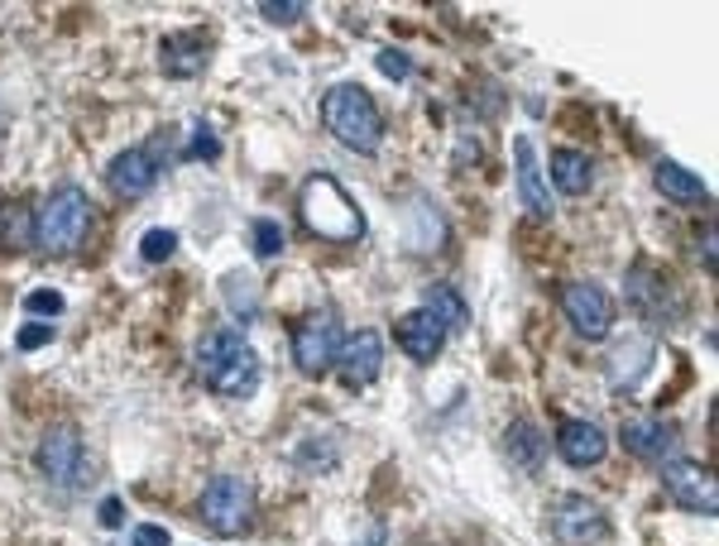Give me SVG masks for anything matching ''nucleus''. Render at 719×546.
Masks as SVG:
<instances>
[{"instance_id": "f257e3e1", "label": "nucleus", "mask_w": 719, "mask_h": 546, "mask_svg": "<svg viewBox=\"0 0 719 546\" xmlns=\"http://www.w3.org/2000/svg\"><path fill=\"white\" fill-rule=\"evenodd\" d=\"M297 211H303V226L327 245H355L365 235V216L351 202V192L341 187L331 173H317L303 182V197H297Z\"/></svg>"}, {"instance_id": "5701e85b", "label": "nucleus", "mask_w": 719, "mask_h": 546, "mask_svg": "<svg viewBox=\"0 0 719 546\" xmlns=\"http://www.w3.org/2000/svg\"><path fill=\"white\" fill-rule=\"evenodd\" d=\"M423 312H431V317L447 326V331H455V326L471 321V307H465V298L455 293V288H447V283H431V288H427Z\"/></svg>"}, {"instance_id": "b1692460", "label": "nucleus", "mask_w": 719, "mask_h": 546, "mask_svg": "<svg viewBox=\"0 0 719 546\" xmlns=\"http://www.w3.org/2000/svg\"><path fill=\"white\" fill-rule=\"evenodd\" d=\"M249 240H255V254H259V259H279L283 245H288V240H283V226L269 221V216H259V221L249 226Z\"/></svg>"}, {"instance_id": "a878e982", "label": "nucleus", "mask_w": 719, "mask_h": 546, "mask_svg": "<svg viewBox=\"0 0 719 546\" xmlns=\"http://www.w3.org/2000/svg\"><path fill=\"white\" fill-rule=\"evenodd\" d=\"M178 250V230H163V226H154V230H144V240H139V254L149 264H159L168 259V254Z\"/></svg>"}, {"instance_id": "bb28decb", "label": "nucleus", "mask_w": 719, "mask_h": 546, "mask_svg": "<svg viewBox=\"0 0 719 546\" xmlns=\"http://www.w3.org/2000/svg\"><path fill=\"white\" fill-rule=\"evenodd\" d=\"M24 312H29V317H58V312H63V293H53V288H34V293L24 298Z\"/></svg>"}, {"instance_id": "39448f33", "label": "nucleus", "mask_w": 719, "mask_h": 546, "mask_svg": "<svg viewBox=\"0 0 719 546\" xmlns=\"http://www.w3.org/2000/svg\"><path fill=\"white\" fill-rule=\"evenodd\" d=\"M202 523L216 537H240V532L255 523V484L240 475H216L202 489Z\"/></svg>"}, {"instance_id": "2f4dec72", "label": "nucleus", "mask_w": 719, "mask_h": 546, "mask_svg": "<svg viewBox=\"0 0 719 546\" xmlns=\"http://www.w3.org/2000/svg\"><path fill=\"white\" fill-rule=\"evenodd\" d=\"M135 546H168V532L154 527V523H144V527H135Z\"/></svg>"}, {"instance_id": "c756f323", "label": "nucleus", "mask_w": 719, "mask_h": 546, "mask_svg": "<svg viewBox=\"0 0 719 546\" xmlns=\"http://www.w3.org/2000/svg\"><path fill=\"white\" fill-rule=\"evenodd\" d=\"M375 63H379L383 77H407V72H413V58L399 53V48H383V53L375 58Z\"/></svg>"}, {"instance_id": "9b49d317", "label": "nucleus", "mask_w": 719, "mask_h": 546, "mask_svg": "<svg viewBox=\"0 0 719 546\" xmlns=\"http://www.w3.org/2000/svg\"><path fill=\"white\" fill-rule=\"evenodd\" d=\"M623 446H629L638 460H653V465H667L677 460V446L681 436L671 422H657V417H623Z\"/></svg>"}, {"instance_id": "dca6fc26", "label": "nucleus", "mask_w": 719, "mask_h": 546, "mask_svg": "<svg viewBox=\"0 0 719 546\" xmlns=\"http://www.w3.org/2000/svg\"><path fill=\"white\" fill-rule=\"evenodd\" d=\"M159 68L168 77H197L207 68V34L183 29V34H168L159 44Z\"/></svg>"}, {"instance_id": "2eb2a0df", "label": "nucleus", "mask_w": 719, "mask_h": 546, "mask_svg": "<svg viewBox=\"0 0 719 546\" xmlns=\"http://www.w3.org/2000/svg\"><path fill=\"white\" fill-rule=\"evenodd\" d=\"M557 451H561V460H566V465L585 470V465H599V460L609 456V441H605V432H599L595 422H561Z\"/></svg>"}, {"instance_id": "ddd939ff", "label": "nucleus", "mask_w": 719, "mask_h": 546, "mask_svg": "<svg viewBox=\"0 0 719 546\" xmlns=\"http://www.w3.org/2000/svg\"><path fill=\"white\" fill-rule=\"evenodd\" d=\"M39 470L53 484H77L82 480V436L72 427H53L39 441Z\"/></svg>"}, {"instance_id": "6e6552de", "label": "nucleus", "mask_w": 719, "mask_h": 546, "mask_svg": "<svg viewBox=\"0 0 719 546\" xmlns=\"http://www.w3.org/2000/svg\"><path fill=\"white\" fill-rule=\"evenodd\" d=\"M551 527H557V537L566 546H605L609 542V518L599 513L590 499H581V494H571V499L557 503Z\"/></svg>"}, {"instance_id": "412c9836", "label": "nucleus", "mask_w": 719, "mask_h": 546, "mask_svg": "<svg viewBox=\"0 0 719 546\" xmlns=\"http://www.w3.org/2000/svg\"><path fill=\"white\" fill-rule=\"evenodd\" d=\"M647 364H653V341L647 336H638V341H629L623 350H614V364H609V379H619L614 388H638V379L647 374Z\"/></svg>"}, {"instance_id": "4be33fe9", "label": "nucleus", "mask_w": 719, "mask_h": 546, "mask_svg": "<svg viewBox=\"0 0 719 546\" xmlns=\"http://www.w3.org/2000/svg\"><path fill=\"white\" fill-rule=\"evenodd\" d=\"M503 446H509V456L519 460L527 475H537V470H543V446H547V441L537 436L533 422H513V427L503 432Z\"/></svg>"}, {"instance_id": "423d86ee", "label": "nucleus", "mask_w": 719, "mask_h": 546, "mask_svg": "<svg viewBox=\"0 0 719 546\" xmlns=\"http://www.w3.org/2000/svg\"><path fill=\"white\" fill-rule=\"evenodd\" d=\"M336 350H341V326H336L331 312H312V317L297 321L293 331V360L303 374H327L336 364Z\"/></svg>"}, {"instance_id": "393cba45", "label": "nucleus", "mask_w": 719, "mask_h": 546, "mask_svg": "<svg viewBox=\"0 0 719 546\" xmlns=\"http://www.w3.org/2000/svg\"><path fill=\"white\" fill-rule=\"evenodd\" d=\"M226 302H231L235 312H245V317H255V307H259L255 278H245V274H231V278H226Z\"/></svg>"}, {"instance_id": "72a5a7b5", "label": "nucleus", "mask_w": 719, "mask_h": 546, "mask_svg": "<svg viewBox=\"0 0 719 546\" xmlns=\"http://www.w3.org/2000/svg\"><path fill=\"white\" fill-rule=\"evenodd\" d=\"M705 264L715 269V230H705Z\"/></svg>"}, {"instance_id": "a211bd4d", "label": "nucleus", "mask_w": 719, "mask_h": 546, "mask_svg": "<svg viewBox=\"0 0 719 546\" xmlns=\"http://www.w3.org/2000/svg\"><path fill=\"white\" fill-rule=\"evenodd\" d=\"M399 345L407 350L413 360H431L441 345H447V326H441L431 312H407V317L399 321Z\"/></svg>"}, {"instance_id": "7c9ffc66", "label": "nucleus", "mask_w": 719, "mask_h": 546, "mask_svg": "<svg viewBox=\"0 0 719 546\" xmlns=\"http://www.w3.org/2000/svg\"><path fill=\"white\" fill-rule=\"evenodd\" d=\"M48 341H53V326H48V321H29V326L20 331V350H39V345H48Z\"/></svg>"}, {"instance_id": "cd10ccee", "label": "nucleus", "mask_w": 719, "mask_h": 546, "mask_svg": "<svg viewBox=\"0 0 719 546\" xmlns=\"http://www.w3.org/2000/svg\"><path fill=\"white\" fill-rule=\"evenodd\" d=\"M259 15L269 20V24H293L297 15H307V5H303V0H288V5H273V0H264Z\"/></svg>"}, {"instance_id": "1a4fd4ad", "label": "nucleus", "mask_w": 719, "mask_h": 546, "mask_svg": "<svg viewBox=\"0 0 719 546\" xmlns=\"http://www.w3.org/2000/svg\"><path fill=\"white\" fill-rule=\"evenodd\" d=\"M561 312H566V321L585 336V341L609 336V321H614V307H609V298L599 293L595 283H566L561 288Z\"/></svg>"}, {"instance_id": "9d476101", "label": "nucleus", "mask_w": 719, "mask_h": 546, "mask_svg": "<svg viewBox=\"0 0 719 546\" xmlns=\"http://www.w3.org/2000/svg\"><path fill=\"white\" fill-rule=\"evenodd\" d=\"M629 302L643 312V317H653V321H671L681 312L671 278L662 269H653V264H633V274H629Z\"/></svg>"}, {"instance_id": "f8f14e48", "label": "nucleus", "mask_w": 719, "mask_h": 546, "mask_svg": "<svg viewBox=\"0 0 719 546\" xmlns=\"http://www.w3.org/2000/svg\"><path fill=\"white\" fill-rule=\"evenodd\" d=\"M336 364H341V374H345V384L351 388H365V384H375L379 379V369H383V341H379V331H355V336H345L341 350H336Z\"/></svg>"}, {"instance_id": "f3484780", "label": "nucleus", "mask_w": 719, "mask_h": 546, "mask_svg": "<svg viewBox=\"0 0 719 546\" xmlns=\"http://www.w3.org/2000/svg\"><path fill=\"white\" fill-rule=\"evenodd\" d=\"M154 182H159V159H154L149 149H125L111 163V187L120 197H144Z\"/></svg>"}, {"instance_id": "7ed1b4c3", "label": "nucleus", "mask_w": 719, "mask_h": 546, "mask_svg": "<svg viewBox=\"0 0 719 546\" xmlns=\"http://www.w3.org/2000/svg\"><path fill=\"white\" fill-rule=\"evenodd\" d=\"M321 120L345 149L355 154H379L383 144V116L375 106V96L365 87H331L321 96Z\"/></svg>"}, {"instance_id": "6ab92c4d", "label": "nucleus", "mask_w": 719, "mask_h": 546, "mask_svg": "<svg viewBox=\"0 0 719 546\" xmlns=\"http://www.w3.org/2000/svg\"><path fill=\"white\" fill-rule=\"evenodd\" d=\"M657 187H662V197L681 202V206H705L710 202V187H705L695 173H686L681 163H671V159L657 163Z\"/></svg>"}, {"instance_id": "c85d7f7f", "label": "nucleus", "mask_w": 719, "mask_h": 546, "mask_svg": "<svg viewBox=\"0 0 719 546\" xmlns=\"http://www.w3.org/2000/svg\"><path fill=\"white\" fill-rule=\"evenodd\" d=\"M183 154H187V159H216V154H221V139H216L207 125H197V135H192V144Z\"/></svg>"}, {"instance_id": "4468645a", "label": "nucleus", "mask_w": 719, "mask_h": 546, "mask_svg": "<svg viewBox=\"0 0 719 546\" xmlns=\"http://www.w3.org/2000/svg\"><path fill=\"white\" fill-rule=\"evenodd\" d=\"M513 159H519V197L527 206V216H537V221H551V192L543 182V168H537V154H533V139L519 135L513 139Z\"/></svg>"}, {"instance_id": "0eeeda50", "label": "nucleus", "mask_w": 719, "mask_h": 546, "mask_svg": "<svg viewBox=\"0 0 719 546\" xmlns=\"http://www.w3.org/2000/svg\"><path fill=\"white\" fill-rule=\"evenodd\" d=\"M662 484H667V494L677 499L681 508H691V513H705V518H715L719 513V484L715 475L705 465H695V460H667L662 465Z\"/></svg>"}, {"instance_id": "f03ea898", "label": "nucleus", "mask_w": 719, "mask_h": 546, "mask_svg": "<svg viewBox=\"0 0 719 546\" xmlns=\"http://www.w3.org/2000/svg\"><path fill=\"white\" fill-rule=\"evenodd\" d=\"M197 369L207 388H216L221 398H245L259 384V355L240 331H211L197 345Z\"/></svg>"}, {"instance_id": "20e7f679", "label": "nucleus", "mask_w": 719, "mask_h": 546, "mask_svg": "<svg viewBox=\"0 0 719 546\" xmlns=\"http://www.w3.org/2000/svg\"><path fill=\"white\" fill-rule=\"evenodd\" d=\"M92 230V202L82 187H58L34 211V245L48 254H72Z\"/></svg>"}, {"instance_id": "aec40b11", "label": "nucleus", "mask_w": 719, "mask_h": 546, "mask_svg": "<svg viewBox=\"0 0 719 546\" xmlns=\"http://www.w3.org/2000/svg\"><path fill=\"white\" fill-rule=\"evenodd\" d=\"M551 182H557L566 197H581V192L595 182V168L581 149H557L551 154Z\"/></svg>"}, {"instance_id": "473e14b6", "label": "nucleus", "mask_w": 719, "mask_h": 546, "mask_svg": "<svg viewBox=\"0 0 719 546\" xmlns=\"http://www.w3.org/2000/svg\"><path fill=\"white\" fill-rule=\"evenodd\" d=\"M120 518H125L120 499H106V503H101V523H106V527H120Z\"/></svg>"}]
</instances>
